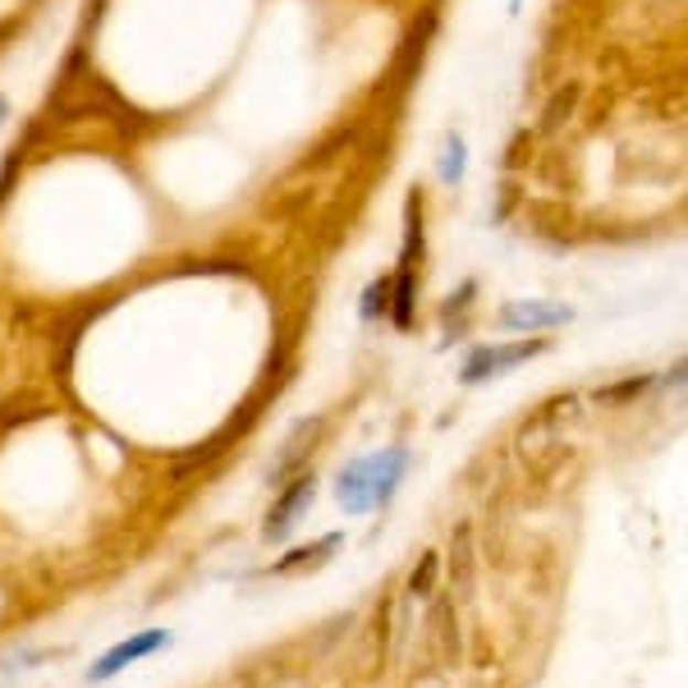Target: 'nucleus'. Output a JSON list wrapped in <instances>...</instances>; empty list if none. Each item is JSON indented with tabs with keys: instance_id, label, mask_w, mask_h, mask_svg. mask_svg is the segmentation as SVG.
Listing matches in <instances>:
<instances>
[{
	"instance_id": "5",
	"label": "nucleus",
	"mask_w": 688,
	"mask_h": 688,
	"mask_svg": "<svg viewBox=\"0 0 688 688\" xmlns=\"http://www.w3.org/2000/svg\"><path fill=\"white\" fill-rule=\"evenodd\" d=\"M312 496H318V477H312V473H303V477H294L290 486H284V496L276 501L271 519H267V537H271V541H284V537H290V528L308 514Z\"/></svg>"
},
{
	"instance_id": "3",
	"label": "nucleus",
	"mask_w": 688,
	"mask_h": 688,
	"mask_svg": "<svg viewBox=\"0 0 688 688\" xmlns=\"http://www.w3.org/2000/svg\"><path fill=\"white\" fill-rule=\"evenodd\" d=\"M573 322L569 303H551V299H514L501 308V331L514 335H537V331H556Z\"/></svg>"
},
{
	"instance_id": "2",
	"label": "nucleus",
	"mask_w": 688,
	"mask_h": 688,
	"mask_svg": "<svg viewBox=\"0 0 688 688\" xmlns=\"http://www.w3.org/2000/svg\"><path fill=\"white\" fill-rule=\"evenodd\" d=\"M547 354V340H514V344H477V350L459 367V381L464 386H482L492 377H505L509 367H524L528 358Z\"/></svg>"
},
{
	"instance_id": "1",
	"label": "nucleus",
	"mask_w": 688,
	"mask_h": 688,
	"mask_svg": "<svg viewBox=\"0 0 688 688\" xmlns=\"http://www.w3.org/2000/svg\"><path fill=\"white\" fill-rule=\"evenodd\" d=\"M409 473V450L405 445H386L377 454L350 459L335 477V501L344 514H367V509H386L399 492V482Z\"/></svg>"
},
{
	"instance_id": "10",
	"label": "nucleus",
	"mask_w": 688,
	"mask_h": 688,
	"mask_svg": "<svg viewBox=\"0 0 688 688\" xmlns=\"http://www.w3.org/2000/svg\"><path fill=\"white\" fill-rule=\"evenodd\" d=\"M6 120H10V101H6V97H0V125H6Z\"/></svg>"
},
{
	"instance_id": "6",
	"label": "nucleus",
	"mask_w": 688,
	"mask_h": 688,
	"mask_svg": "<svg viewBox=\"0 0 688 688\" xmlns=\"http://www.w3.org/2000/svg\"><path fill=\"white\" fill-rule=\"evenodd\" d=\"M340 547H344V537H340V533H326L322 541H312V547H299V551H290V556H280V560H276V573H290V569H299V565L312 569V565H322V560H326L331 551H340Z\"/></svg>"
},
{
	"instance_id": "9",
	"label": "nucleus",
	"mask_w": 688,
	"mask_h": 688,
	"mask_svg": "<svg viewBox=\"0 0 688 688\" xmlns=\"http://www.w3.org/2000/svg\"><path fill=\"white\" fill-rule=\"evenodd\" d=\"M432 573H437V556H427V560H422V569H418V579H413L409 588L422 596V592H427V583H432Z\"/></svg>"
},
{
	"instance_id": "8",
	"label": "nucleus",
	"mask_w": 688,
	"mask_h": 688,
	"mask_svg": "<svg viewBox=\"0 0 688 688\" xmlns=\"http://www.w3.org/2000/svg\"><path fill=\"white\" fill-rule=\"evenodd\" d=\"M358 318L372 326V322H381V318H390V276H381V280H372L367 290H363V303H358Z\"/></svg>"
},
{
	"instance_id": "4",
	"label": "nucleus",
	"mask_w": 688,
	"mask_h": 688,
	"mask_svg": "<svg viewBox=\"0 0 688 688\" xmlns=\"http://www.w3.org/2000/svg\"><path fill=\"white\" fill-rule=\"evenodd\" d=\"M161 647H170V628H142V634H133L120 647H110L106 656H97L83 679H88V684H106V679H115L120 670H129L133 662H142V656H152Z\"/></svg>"
},
{
	"instance_id": "11",
	"label": "nucleus",
	"mask_w": 688,
	"mask_h": 688,
	"mask_svg": "<svg viewBox=\"0 0 688 688\" xmlns=\"http://www.w3.org/2000/svg\"><path fill=\"white\" fill-rule=\"evenodd\" d=\"M519 6H524V0H509V14H519Z\"/></svg>"
},
{
	"instance_id": "7",
	"label": "nucleus",
	"mask_w": 688,
	"mask_h": 688,
	"mask_svg": "<svg viewBox=\"0 0 688 688\" xmlns=\"http://www.w3.org/2000/svg\"><path fill=\"white\" fill-rule=\"evenodd\" d=\"M437 170H441V184H445V189L464 184V175H469V148H464V138H459V133H450V138H445Z\"/></svg>"
}]
</instances>
